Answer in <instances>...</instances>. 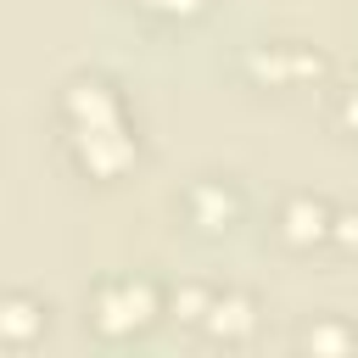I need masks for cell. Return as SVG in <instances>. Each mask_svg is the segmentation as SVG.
<instances>
[{
    "instance_id": "cell-1",
    "label": "cell",
    "mask_w": 358,
    "mask_h": 358,
    "mask_svg": "<svg viewBox=\"0 0 358 358\" xmlns=\"http://www.w3.org/2000/svg\"><path fill=\"white\" fill-rule=\"evenodd\" d=\"M319 229H324V213H313V235H319ZM291 235H296V241L308 235V207H296V224H291Z\"/></svg>"
}]
</instances>
